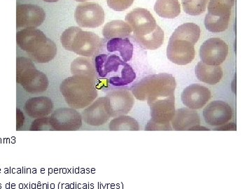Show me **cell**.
<instances>
[{
	"instance_id": "1",
	"label": "cell",
	"mask_w": 252,
	"mask_h": 189,
	"mask_svg": "<svg viewBox=\"0 0 252 189\" xmlns=\"http://www.w3.org/2000/svg\"><path fill=\"white\" fill-rule=\"evenodd\" d=\"M18 47L26 52L33 62L48 63L57 54L56 44L36 28L21 30L16 34Z\"/></svg>"
},
{
	"instance_id": "2",
	"label": "cell",
	"mask_w": 252,
	"mask_h": 189,
	"mask_svg": "<svg viewBox=\"0 0 252 189\" xmlns=\"http://www.w3.org/2000/svg\"><path fill=\"white\" fill-rule=\"evenodd\" d=\"M97 81L86 76L72 75L61 83V89L66 103L71 108L84 109L97 97Z\"/></svg>"
},
{
	"instance_id": "3",
	"label": "cell",
	"mask_w": 252,
	"mask_h": 189,
	"mask_svg": "<svg viewBox=\"0 0 252 189\" xmlns=\"http://www.w3.org/2000/svg\"><path fill=\"white\" fill-rule=\"evenodd\" d=\"M94 64L97 75L107 79L113 86L122 87L135 79L136 74L132 67L117 55H97L94 58Z\"/></svg>"
},
{
	"instance_id": "4",
	"label": "cell",
	"mask_w": 252,
	"mask_h": 189,
	"mask_svg": "<svg viewBox=\"0 0 252 189\" xmlns=\"http://www.w3.org/2000/svg\"><path fill=\"white\" fill-rule=\"evenodd\" d=\"M175 77L167 73L147 76L136 83L130 91L136 99L151 102L157 99L175 97Z\"/></svg>"
},
{
	"instance_id": "5",
	"label": "cell",
	"mask_w": 252,
	"mask_h": 189,
	"mask_svg": "<svg viewBox=\"0 0 252 189\" xmlns=\"http://www.w3.org/2000/svg\"><path fill=\"white\" fill-rule=\"evenodd\" d=\"M61 41L64 49L87 58L99 55L104 43L94 32L82 31L79 27L66 29L61 36Z\"/></svg>"
},
{
	"instance_id": "6",
	"label": "cell",
	"mask_w": 252,
	"mask_h": 189,
	"mask_svg": "<svg viewBox=\"0 0 252 189\" xmlns=\"http://www.w3.org/2000/svg\"><path fill=\"white\" fill-rule=\"evenodd\" d=\"M16 82L32 94L45 92L49 85L47 76L36 69L31 59L24 56L16 59Z\"/></svg>"
},
{
	"instance_id": "7",
	"label": "cell",
	"mask_w": 252,
	"mask_h": 189,
	"mask_svg": "<svg viewBox=\"0 0 252 189\" xmlns=\"http://www.w3.org/2000/svg\"><path fill=\"white\" fill-rule=\"evenodd\" d=\"M151 120L146 130H172L171 121L175 114V97H165L149 102Z\"/></svg>"
},
{
	"instance_id": "8",
	"label": "cell",
	"mask_w": 252,
	"mask_h": 189,
	"mask_svg": "<svg viewBox=\"0 0 252 189\" xmlns=\"http://www.w3.org/2000/svg\"><path fill=\"white\" fill-rule=\"evenodd\" d=\"M126 21L132 28L135 40L152 34L160 28L152 14L148 10L142 8L132 10L126 16Z\"/></svg>"
},
{
	"instance_id": "9",
	"label": "cell",
	"mask_w": 252,
	"mask_h": 189,
	"mask_svg": "<svg viewBox=\"0 0 252 189\" xmlns=\"http://www.w3.org/2000/svg\"><path fill=\"white\" fill-rule=\"evenodd\" d=\"M51 130L76 131L82 126V117L75 109L60 108L56 109L49 117Z\"/></svg>"
},
{
	"instance_id": "10",
	"label": "cell",
	"mask_w": 252,
	"mask_h": 189,
	"mask_svg": "<svg viewBox=\"0 0 252 189\" xmlns=\"http://www.w3.org/2000/svg\"><path fill=\"white\" fill-rule=\"evenodd\" d=\"M74 18L78 26L81 28L99 27L104 22V9L97 3L84 2L76 8Z\"/></svg>"
},
{
	"instance_id": "11",
	"label": "cell",
	"mask_w": 252,
	"mask_h": 189,
	"mask_svg": "<svg viewBox=\"0 0 252 189\" xmlns=\"http://www.w3.org/2000/svg\"><path fill=\"white\" fill-rule=\"evenodd\" d=\"M46 13L38 5L20 4L16 7V28L18 31L27 28L39 27L45 21Z\"/></svg>"
},
{
	"instance_id": "12",
	"label": "cell",
	"mask_w": 252,
	"mask_h": 189,
	"mask_svg": "<svg viewBox=\"0 0 252 189\" xmlns=\"http://www.w3.org/2000/svg\"><path fill=\"white\" fill-rule=\"evenodd\" d=\"M106 98L112 117L126 115L135 104L133 94L125 88L114 89L107 94Z\"/></svg>"
},
{
	"instance_id": "13",
	"label": "cell",
	"mask_w": 252,
	"mask_h": 189,
	"mask_svg": "<svg viewBox=\"0 0 252 189\" xmlns=\"http://www.w3.org/2000/svg\"><path fill=\"white\" fill-rule=\"evenodd\" d=\"M228 54L226 43L219 38H211L203 43L200 49L202 62L209 65H220Z\"/></svg>"
},
{
	"instance_id": "14",
	"label": "cell",
	"mask_w": 252,
	"mask_h": 189,
	"mask_svg": "<svg viewBox=\"0 0 252 189\" xmlns=\"http://www.w3.org/2000/svg\"><path fill=\"white\" fill-rule=\"evenodd\" d=\"M195 56L194 45L183 39H170L167 49V59L179 65H186L193 61Z\"/></svg>"
},
{
	"instance_id": "15",
	"label": "cell",
	"mask_w": 252,
	"mask_h": 189,
	"mask_svg": "<svg viewBox=\"0 0 252 189\" xmlns=\"http://www.w3.org/2000/svg\"><path fill=\"white\" fill-rule=\"evenodd\" d=\"M81 117L87 125H104L112 117L106 97H99L88 106L81 113Z\"/></svg>"
},
{
	"instance_id": "16",
	"label": "cell",
	"mask_w": 252,
	"mask_h": 189,
	"mask_svg": "<svg viewBox=\"0 0 252 189\" xmlns=\"http://www.w3.org/2000/svg\"><path fill=\"white\" fill-rule=\"evenodd\" d=\"M233 117V109L224 101L216 100L207 104L203 111L205 122L211 126H220L227 124Z\"/></svg>"
},
{
	"instance_id": "17",
	"label": "cell",
	"mask_w": 252,
	"mask_h": 189,
	"mask_svg": "<svg viewBox=\"0 0 252 189\" xmlns=\"http://www.w3.org/2000/svg\"><path fill=\"white\" fill-rule=\"evenodd\" d=\"M211 98V93L205 86L191 84L186 88L182 94V100L186 107L191 109H200Z\"/></svg>"
},
{
	"instance_id": "18",
	"label": "cell",
	"mask_w": 252,
	"mask_h": 189,
	"mask_svg": "<svg viewBox=\"0 0 252 189\" xmlns=\"http://www.w3.org/2000/svg\"><path fill=\"white\" fill-rule=\"evenodd\" d=\"M54 109V103L49 97L45 96L32 97L26 101L24 111L28 117L37 118L48 117Z\"/></svg>"
},
{
	"instance_id": "19",
	"label": "cell",
	"mask_w": 252,
	"mask_h": 189,
	"mask_svg": "<svg viewBox=\"0 0 252 189\" xmlns=\"http://www.w3.org/2000/svg\"><path fill=\"white\" fill-rule=\"evenodd\" d=\"M200 124L198 113L189 108L177 109L171 121L172 128L177 131L191 130Z\"/></svg>"
},
{
	"instance_id": "20",
	"label": "cell",
	"mask_w": 252,
	"mask_h": 189,
	"mask_svg": "<svg viewBox=\"0 0 252 189\" xmlns=\"http://www.w3.org/2000/svg\"><path fill=\"white\" fill-rule=\"evenodd\" d=\"M195 71L199 81L210 85L218 84L223 77V70L220 65H209L202 61L198 63Z\"/></svg>"
},
{
	"instance_id": "21",
	"label": "cell",
	"mask_w": 252,
	"mask_h": 189,
	"mask_svg": "<svg viewBox=\"0 0 252 189\" xmlns=\"http://www.w3.org/2000/svg\"><path fill=\"white\" fill-rule=\"evenodd\" d=\"M107 49L109 53L119 52L124 62L130 61L133 55V45L128 39L114 38L107 43Z\"/></svg>"
},
{
	"instance_id": "22",
	"label": "cell",
	"mask_w": 252,
	"mask_h": 189,
	"mask_svg": "<svg viewBox=\"0 0 252 189\" xmlns=\"http://www.w3.org/2000/svg\"><path fill=\"white\" fill-rule=\"evenodd\" d=\"M71 72L72 75H81L89 77L97 81V72L92 60L87 57H78L71 64Z\"/></svg>"
},
{
	"instance_id": "23",
	"label": "cell",
	"mask_w": 252,
	"mask_h": 189,
	"mask_svg": "<svg viewBox=\"0 0 252 189\" xmlns=\"http://www.w3.org/2000/svg\"><path fill=\"white\" fill-rule=\"evenodd\" d=\"M132 28L123 21H113L107 23L102 30V34L106 39L125 38L130 35Z\"/></svg>"
},
{
	"instance_id": "24",
	"label": "cell",
	"mask_w": 252,
	"mask_h": 189,
	"mask_svg": "<svg viewBox=\"0 0 252 189\" xmlns=\"http://www.w3.org/2000/svg\"><path fill=\"white\" fill-rule=\"evenodd\" d=\"M200 28L195 23H185L175 30L170 39H183L195 45L200 38Z\"/></svg>"
},
{
	"instance_id": "25",
	"label": "cell",
	"mask_w": 252,
	"mask_h": 189,
	"mask_svg": "<svg viewBox=\"0 0 252 189\" xmlns=\"http://www.w3.org/2000/svg\"><path fill=\"white\" fill-rule=\"evenodd\" d=\"M154 10L159 16L165 18H175L181 12L178 0H157Z\"/></svg>"
},
{
	"instance_id": "26",
	"label": "cell",
	"mask_w": 252,
	"mask_h": 189,
	"mask_svg": "<svg viewBox=\"0 0 252 189\" xmlns=\"http://www.w3.org/2000/svg\"><path fill=\"white\" fill-rule=\"evenodd\" d=\"M235 0H210L208 14L218 17H230Z\"/></svg>"
},
{
	"instance_id": "27",
	"label": "cell",
	"mask_w": 252,
	"mask_h": 189,
	"mask_svg": "<svg viewBox=\"0 0 252 189\" xmlns=\"http://www.w3.org/2000/svg\"><path fill=\"white\" fill-rule=\"evenodd\" d=\"M109 128L111 131H137L140 127L135 119L129 116L122 115L111 121Z\"/></svg>"
},
{
	"instance_id": "28",
	"label": "cell",
	"mask_w": 252,
	"mask_h": 189,
	"mask_svg": "<svg viewBox=\"0 0 252 189\" xmlns=\"http://www.w3.org/2000/svg\"><path fill=\"white\" fill-rule=\"evenodd\" d=\"M229 20L230 17H218L207 13L205 19V28L212 32H221L226 31Z\"/></svg>"
},
{
	"instance_id": "29",
	"label": "cell",
	"mask_w": 252,
	"mask_h": 189,
	"mask_svg": "<svg viewBox=\"0 0 252 189\" xmlns=\"http://www.w3.org/2000/svg\"><path fill=\"white\" fill-rule=\"evenodd\" d=\"M209 0H182L184 11L190 16H199L206 10Z\"/></svg>"
},
{
	"instance_id": "30",
	"label": "cell",
	"mask_w": 252,
	"mask_h": 189,
	"mask_svg": "<svg viewBox=\"0 0 252 189\" xmlns=\"http://www.w3.org/2000/svg\"><path fill=\"white\" fill-rule=\"evenodd\" d=\"M135 0H107V4L111 9L117 11H122L128 9Z\"/></svg>"
},
{
	"instance_id": "31",
	"label": "cell",
	"mask_w": 252,
	"mask_h": 189,
	"mask_svg": "<svg viewBox=\"0 0 252 189\" xmlns=\"http://www.w3.org/2000/svg\"><path fill=\"white\" fill-rule=\"evenodd\" d=\"M31 131L51 130L49 124V117L37 118L32 123Z\"/></svg>"
},
{
	"instance_id": "32",
	"label": "cell",
	"mask_w": 252,
	"mask_h": 189,
	"mask_svg": "<svg viewBox=\"0 0 252 189\" xmlns=\"http://www.w3.org/2000/svg\"><path fill=\"white\" fill-rule=\"evenodd\" d=\"M16 117H17V119H16V122H17V124H16V130H22L23 124H24L25 122V117L21 109L17 108V109H16Z\"/></svg>"
},
{
	"instance_id": "33",
	"label": "cell",
	"mask_w": 252,
	"mask_h": 189,
	"mask_svg": "<svg viewBox=\"0 0 252 189\" xmlns=\"http://www.w3.org/2000/svg\"><path fill=\"white\" fill-rule=\"evenodd\" d=\"M215 130H236V125H235L233 123L232 124L227 123L224 125L219 126Z\"/></svg>"
},
{
	"instance_id": "34",
	"label": "cell",
	"mask_w": 252,
	"mask_h": 189,
	"mask_svg": "<svg viewBox=\"0 0 252 189\" xmlns=\"http://www.w3.org/2000/svg\"><path fill=\"white\" fill-rule=\"evenodd\" d=\"M44 1H46V2H57L59 0H43Z\"/></svg>"
},
{
	"instance_id": "35",
	"label": "cell",
	"mask_w": 252,
	"mask_h": 189,
	"mask_svg": "<svg viewBox=\"0 0 252 189\" xmlns=\"http://www.w3.org/2000/svg\"><path fill=\"white\" fill-rule=\"evenodd\" d=\"M75 1H79V2H84V1H87V0H75Z\"/></svg>"
}]
</instances>
